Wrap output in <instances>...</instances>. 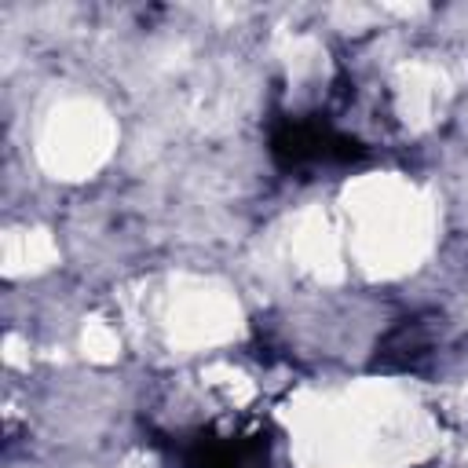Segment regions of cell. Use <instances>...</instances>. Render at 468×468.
<instances>
[{"label": "cell", "instance_id": "1", "mask_svg": "<svg viewBox=\"0 0 468 468\" xmlns=\"http://www.w3.org/2000/svg\"><path fill=\"white\" fill-rule=\"evenodd\" d=\"M271 154L285 168H300L318 161H355L362 157V143H355L351 135L336 132L325 121H285L274 128Z\"/></svg>", "mask_w": 468, "mask_h": 468}]
</instances>
